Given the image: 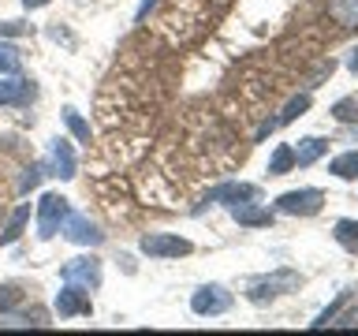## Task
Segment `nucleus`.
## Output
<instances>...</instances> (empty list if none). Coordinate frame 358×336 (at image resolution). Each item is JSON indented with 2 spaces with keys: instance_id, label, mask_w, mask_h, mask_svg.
Listing matches in <instances>:
<instances>
[{
  "instance_id": "1",
  "label": "nucleus",
  "mask_w": 358,
  "mask_h": 336,
  "mask_svg": "<svg viewBox=\"0 0 358 336\" xmlns=\"http://www.w3.org/2000/svg\"><path fill=\"white\" fill-rule=\"evenodd\" d=\"M299 280H302V276L295 273V269H276V273H268V276L250 280V284H246V299L262 307V302H273L276 295H287V291H295Z\"/></svg>"
},
{
  "instance_id": "2",
  "label": "nucleus",
  "mask_w": 358,
  "mask_h": 336,
  "mask_svg": "<svg viewBox=\"0 0 358 336\" xmlns=\"http://www.w3.org/2000/svg\"><path fill=\"white\" fill-rule=\"evenodd\" d=\"M324 195L317 187H302V190H287V195L276 198V209L287 213V217H313V213L321 209Z\"/></svg>"
},
{
  "instance_id": "3",
  "label": "nucleus",
  "mask_w": 358,
  "mask_h": 336,
  "mask_svg": "<svg viewBox=\"0 0 358 336\" xmlns=\"http://www.w3.org/2000/svg\"><path fill=\"white\" fill-rule=\"evenodd\" d=\"M67 198L64 195H41V202H38V235L41 239H52L56 232H60V224H64V217H67Z\"/></svg>"
},
{
  "instance_id": "4",
  "label": "nucleus",
  "mask_w": 358,
  "mask_h": 336,
  "mask_svg": "<svg viewBox=\"0 0 358 336\" xmlns=\"http://www.w3.org/2000/svg\"><path fill=\"white\" fill-rule=\"evenodd\" d=\"M190 310L201 314V318H217V314L231 310V291L220 288V284H206L194 291V299H190Z\"/></svg>"
},
{
  "instance_id": "5",
  "label": "nucleus",
  "mask_w": 358,
  "mask_h": 336,
  "mask_svg": "<svg viewBox=\"0 0 358 336\" xmlns=\"http://www.w3.org/2000/svg\"><path fill=\"white\" fill-rule=\"evenodd\" d=\"M60 232H64V239H71L78 246H97L101 239H105V235L97 232V224L90 217H83V213H67L64 224H60Z\"/></svg>"
},
{
  "instance_id": "6",
  "label": "nucleus",
  "mask_w": 358,
  "mask_h": 336,
  "mask_svg": "<svg viewBox=\"0 0 358 336\" xmlns=\"http://www.w3.org/2000/svg\"><path fill=\"white\" fill-rule=\"evenodd\" d=\"M67 284H78V288H97L101 284V262L97 258H71V262L64 265V273H60Z\"/></svg>"
},
{
  "instance_id": "7",
  "label": "nucleus",
  "mask_w": 358,
  "mask_h": 336,
  "mask_svg": "<svg viewBox=\"0 0 358 336\" xmlns=\"http://www.w3.org/2000/svg\"><path fill=\"white\" fill-rule=\"evenodd\" d=\"M45 168H49V176H56V179H71L75 176V150H71V142L52 139L49 142V157H45Z\"/></svg>"
},
{
  "instance_id": "8",
  "label": "nucleus",
  "mask_w": 358,
  "mask_h": 336,
  "mask_svg": "<svg viewBox=\"0 0 358 336\" xmlns=\"http://www.w3.org/2000/svg\"><path fill=\"white\" fill-rule=\"evenodd\" d=\"M34 101V83L22 78L19 71L0 75V105H30Z\"/></svg>"
},
{
  "instance_id": "9",
  "label": "nucleus",
  "mask_w": 358,
  "mask_h": 336,
  "mask_svg": "<svg viewBox=\"0 0 358 336\" xmlns=\"http://www.w3.org/2000/svg\"><path fill=\"white\" fill-rule=\"evenodd\" d=\"M138 246H142V254H150V258H183V254H190V243L179 239V235H145Z\"/></svg>"
},
{
  "instance_id": "10",
  "label": "nucleus",
  "mask_w": 358,
  "mask_h": 336,
  "mask_svg": "<svg viewBox=\"0 0 358 336\" xmlns=\"http://www.w3.org/2000/svg\"><path fill=\"white\" fill-rule=\"evenodd\" d=\"M90 310H94V307H90L86 288L67 284V280H64V291L56 295V314H60V318H78V314H90Z\"/></svg>"
},
{
  "instance_id": "11",
  "label": "nucleus",
  "mask_w": 358,
  "mask_h": 336,
  "mask_svg": "<svg viewBox=\"0 0 358 336\" xmlns=\"http://www.w3.org/2000/svg\"><path fill=\"white\" fill-rule=\"evenodd\" d=\"M262 198V190H257L254 183H224V187H217L213 195L206 198V202H224V206H239V202H257Z\"/></svg>"
},
{
  "instance_id": "12",
  "label": "nucleus",
  "mask_w": 358,
  "mask_h": 336,
  "mask_svg": "<svg viewBox=\"0 0 358 336\" xmlns=\"http://www.w3.org/2000/svg\"><path fill=\"white\" fill-rule=\"evenodd\" d=\"M306 108H310V94H299V97H291L287 105H284V112H280V116H273L268 123H262V131H257V139H265L268 131H276V127H284V123H291L295 116H302Z\"/></svg>"
},
{
  "instance_id": "13",
  "label": "nucleus",
  "mask_w": 358,
  "mask_h": 336,
  "mask_svg": "<svg viewBox=\"0 0 358 336\" xmlns=\"http://www.w3.org/2000/svg\"><path fill=\"white\" fill-rule=\"evenodd\" d=\"M231 217L246 224V228H265V224H273V213L254 206V202H239V206H231Z\"/></svg>"
},
{
  "instance_id": "14",
  "label": "nucleus",
  "mask_w": 358,
  "mask_h": 336,
  "mask_svg": "<svg viewBox=\"0 0 358 336\" xmlns=\"http://www.w3.org/2000/svg\"><path fill=\"white\" fill-rule=\"evenodd\" d=\"M324 150H329V142H324V139H302L299 150H291V153H295V164L299 168H310L317 157H324Z\"/></svg>"
},
{
  "instance_id": "15",
  "label": "nucleus",
  "mask_w": 358,
  "mask_h": 336,
  "mask_svg": "<svg viewBox=\"0 0 358 336\" xmlns=\"http://www.w3.org/2000/svg\"><path fill=\"white\" fill-rule=\"evenodd\" d=\"M27 220H30V206H19L15 213L8 217V224H4V232H0V246H11L22 235V228H27Z\"/></svg>"
},
{
  "instance_id": "16",
  "label": "nucleus",
  "mask_w": 358,
  "mask_h": 336,
  "mask_svg": "<svg viewBox=\"0 0 358 336\" xmlns=\"http://www.w3.org/2000/svg\"><path fill=\"white\" fill-rule=\"evenodd\" d=\"M329 15L340 27H358V0H329Z\"/></svg>"
},
{
  "instance_id": "17",
  "label": "nucleus",
  "mask_w": 358,
  "mask_h": 336,
  "mask_svg": "<svg viewBox=\"0 0 358 336\" xmlns=\"http://www.w3.org/2000/svg\"><path fill=\"white\" fill-rule=\"evenodd\" d=\"M336 243L343 246V251L358 254V220H336Z\"/></svg>"
},
{
  "instance_id": "18",
  "label": "nucleus",
  "mask_w": 358,
  "mask_h": 336,
  "mask_svg": "<svg viewBox=\"0 0 358 336\" xmlns=\"http://www.w3.org/2000/svg\"><path fill=\"white\" fill-rule=\"evenodd\" d=\"M329 172H332L336 179H355V176H358V150L336 157V161L329 164Z\"/></svg>"
},
{
  "instance_id": "19",
  "label": "nucleus",
  "mask_w": 358,
  "mask_h": 336,
  "mask_svg": "<svg viewBox=\"0 0 358 336\" xmlns=\"http://www.w3.org/2000/svg\"><path fill=\"white\" fill-rule=\"evenodd\" d=\"M332 120H340V123H358V94L336 101V105H332Z\"/></svg>"
},
{
  "instance_id": "20",
  "label": "nucleus",
  "mask_w": 358,
  "mask_h": 336,
  "mask_svg": "<svg viewBox=\"0 0 358 336\" xmlns=\"http://www.w3.org/2000/svg\"><path fill=\"white\" fill-rule=\"evenodd\" d=\"M291 164H295V153H291V146H276L273 161H268V176H284Z\"/></svg>"
},
{
  "instance_id": "21",
  "label": "nucleus",
  "mask_w": 358,
  "mask_h": 336,
  "mask_svg": "<svg viewBox=\"0 0 358 336\" xmlns=\"http://www.w3.org/2000/svg\"><path fill=\"white\" fill-rule=\"evenodd\" d=\"M64 123H67V131H71L78 142H90V123L78 116L75 108H64Z\"/></svg>"
},
{
  "instance_id": "22",
  "label": "nucleus",
  "mask_w": 358,
  "mask_h": 336,
  "mask_svg": "<svg viewBox=\"0 0 358 336\" xmlns=\"http://www.w3.org/2000/svg\"><path fill=\"white\" fill-rule=\"evenodd\" d=\"M22 67V56L15 45H8V41H0V75H8V71H19Z\"/></svg>"
},
{
  "instance_id": "23",
  "label": "nucleus",
  "mask_w": 358,
  "mask_h": 336,
  "mask_svg": "<svg viewBox=\"0 0 358 336\" xmlns=\"http://www.w3.org/2000/svg\"><path fill=\"white\" fill-rule=\"evenodd\" d=\"M41 172H45V164H30V168H27V176L19 179V190H22V195H27V190H34V187L41 183Z\"/></svg>"
},
{
  "instance_id": "24",
  "label": "nucleus",
  "mask_w": 358,
  "mask_h": 336,
  "mask_svg": "<svg viewBox=\"0 0 358 336\" xmlns=\"http://www.w3.org/2000/svg\"><path fill=\"white\" fill-rule=\"evenodd\" d=\"M19 302H22V291L8 288V284H0V314L11 310V307H19Z\"/></svg>"
},
{
  "instance_id": "25",
  "label": "nucleus",
  "mask_w": 358,
  "mask_h": 336,
  "mask_svg": "<svg viewBox=\"0 0 358 336\" xmlns=\"http://www.w3.org/2000/svg\"><path fill=\"white\" fill-rule=\"evenodd\" d=\"M15 34H30L27 22H0V38H15Z\"/></svg>"
},
{
  "instance_id": "26",
  "label": "nucleus",
  "mask_w": 358,
  "mask_h": 336,
  "mask_svg": "<svg viewBox=\"0 0 358 336\" xmlns=\"http://www.w3.org/2000/svg\"><path fill=\"white\" fill-rule=\"evenodd\" d=\"M153 4H157V0H142V8H138V22H142L145 15H150V8H153Z\"/></svg>"
},
{
  "instance_id": "27",
  "label": "nucleus",
  "mask_w": 358,
  "mask_h": 336,
  "mask_svg": "<svg viewBox=\"0 0 358 336\" xmlns=\"http://www.w3.org/2000/svg\"><path fill=\"white\" fill-rule=\"evenodd\" d=\"M347 67H351V71H355V75H358V49H355V52H351V60H347Z\"/></svg>"
},
{
  "instance_id": "28",
  "label": "nucleus",
  "mask_w": 358,
  "mask_h": 336,
  "mask_svg": "<svg viewBox=\"0 0 358 336\" xmlns=\"http://www.w3.org/2000/svg\"><path fill=\"white\" fill-rule=\"evenodd\" d=\"M22 4H27V8H45L49 0H22Z\"/></svg>"
}]
</instances>
